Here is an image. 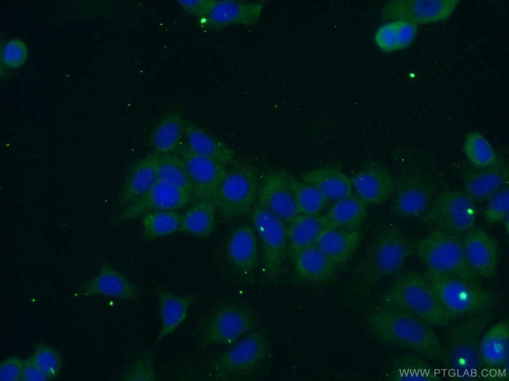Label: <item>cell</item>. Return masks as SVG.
<instances>
[{
	"mask_svg": "<svg viewBox=\"0 0 509 381\" xmlns=\"http://www.w3.org/2000/svg\"><path fill=\"white\" fill-rule=\"evenodd\" d=\"M413 242L395 224L378 226L352 270V289L357 296H368L383 278L398 270L413 253Z\"/></svg>",
	"mask_w": 509,
	"mask_h": 381,
	"instance_id": "1",
	"label": "cell"
},
{
	"mask_svg": "<svg viewBox=\"0 0 509 381\" xmlns=\"http://www.w3.org/2000/svg\"><path fill=\"white\" fill-rule=\"evenodd\" d=\"M367 322L380 340L428 359L441 360L442 345L429 324L403 310L382 304L368 314Z\"/></svg>",
	"mask_w": 509,
	"mask_h": 381,
	"instance_id": "2",
	"label": "cell"
},
{
	"mask_svg": "<svg viewBox=\"0 0 509 381\" xmlns=\"http://www.w3.org/2000/svg\"><path fill=\"white\" fill-rule=\"evenodd\" d=\"M488 310L466 317L453 326L442 345V361L449 376L456 380H474L483 364L479 345L481 334L494 318Z\"/></svg>",
	"mask_w": 509,
	"mask_h": 381,
	"instance_id": "3",
	"label": "cell"
},
{
	"mask_svg": "<svg viewBox=\"0 0 509 381\" xmlns=\"http://www.w3.org/2000/svg\"><path fill=\"white\" fill-rule=\"evenodd\" d=\"M381 302L407 311L430 325L446 326L457 319L441 304L424 274L414 270L398 276L382 295Z\"/></svg>",
	"mask_w": 509,
	"mask_h": 381,
	"instance_id": "4",
	"label": "cell"
},
{
	"mask_svg": "<svg viewBox=\"0 0 509 381\" xmlns=\"http://www.w3.org/2000/svg\"><path fill=\"white\" fill-rule=\"evenodd\" d=\"M444 308L456 319L491 310L501 301L496 292L480 284L427 268L423 273Z\"/></svg>",
	"mask_w": 509,
	"mask_h": 381,
	"instance_id": "5",
	"label": "cell"
},
{
	"mask_svg": "<svg viewBox=\"0 0 509 381\" xmlns=\"http://www.w3.org/2000/svg\"><path fill=\"white\" fill-rule=\"evenodd\" d=\"M413 249L427 268L480 284L481 277L469 264L460 236L434 229L426 237L414 242Z\"/></svg>",
	"mask_w": 509,
	"mask_h": 381,
	"instance_id": "6",
	"label": "cell"
},
{
	"mask_svg": "<svg viewBox=\"0 0 509 381\" xmlns=\"http://www.w3.org/2000/svg\"><path fill=\"white\" fill-rule=\"evenodd\" d=\"M257 321L254 310L246 304H224L198 322L197 333L200 349L213 344H232L253 329Z\"/></svg>",
	"mask_w": 509,
	"mask_h": 381,
	"instance_id": "7",
	"label": "cell"
},
{
	"mask_svg": "<svg viewBox=\"0 0 509 381\" xmlns=\"http://www.w3.org/2000/svg\"><path fill=\"white\" fill-rule=\"evenodd\" d=\"M258 190L256 168L245 161L235 160L212 200L223 218L232 219L249 211Z\"/></svg>",
	"mask_w": 509,
	"mask_h": 381,
	"instance_id": "8",
	"label": "cell"
},
{
	"mask_svg": "<svg viewBox=\"0 0 509 381\" xmlns=\"http://www.w3.org/2000/svg\"><path fill=\"white\" fill-rule=\"evenodd\" d=\"M430 205L421 219L425 226L458 236L475 227L476 205L465 191L446 189Z\"/></svg>",
	"mask_w": 509,
	"mask_h": 381,
	"instance_id": "9",
	"label": "cell"
},
{
	"mask_svg": "<svg viewBox=\"0 0 509 381\" xmlns=\"http://www.w3.org/2000/svg\"><path fill=\"white\" fill-rule=\"evenodd\" d=\"M251 219L260 240L264 274L269 280L274 281L282 271L287 228L279 217L259 205L253 208Z\"/></svg>",
	"mask_w": 509,
	"mask_h": 381,
	"instance_id": "10",
	"label": "cell"
},
{
	"mask_svg": "<svg viewBox=\"0 0 509 381\" xmlns=\"http://www.w3.org/2000/svg\"><path fill=\"white\" fill-rule=\"evenodd\" d=\"M268 349L265 333L262 331L252 332L212 360L216 377L227 380L254 369L264 360Z\"/></svg>",
	"mask_w": 509,
	"mask_h": 381,
	"instance_id": "11",
	"label": "cell"
},
{
	"mask_svg": "<svg viewBox=\"0 0 509 381\" xmlns=\"http://www.w3.org/2000/svg\"><path fill=\"white\" fill-rule=\"evenodd\" d=\"M193 200V196L187 191L158 179L145 192L117 213L111 224L115 226L152 211L175 210Z\"/></svg>",
	"mask_w": 509,
	"mask_h": 381,
	"instance_id": "12",
	"label": "cell"
},
{
	"mask_svg": "<svg viewBox=\"0 0 509 381\" xmlns=\"http://www.w3.org/2000/svg\"><path fill=\"white\" fill-rule=\"evenodd\" d=\"M396 181L392 212L397 216H418L430 206L435 191L427 175L415 170L403 171Z\"/></svg>",
	"mask_w": 509,
	"mask_h": 381,
	"instance_id": "13",
	"label": "cell"
},
{
	"mask_svg": "<svg viewBox=\"0 0 509 381\" xmlns=\"http://www.w3.org/2000/svg\"><path fill=\"white\" fill-rule=\"evenodd\" d=\"M459 0H396L388 2L383 7L382 16L392 20L401 19L418 25L447 19L460 2Z\"/></svg>",
	"mask_w": 509,
	"mask_h": 381,
	"instance_id": "14",
	"label": "cell"
},
{
	"mask_svg": "<svg viewBox=\"0 0 509 381\" xmlns=\"http://www.w3.org/2000/svg\"><path fill=\"white\" fill-rule=\"evenodd\" d=\"M184 161L194 188V201L212 199L226 176L227 166L193 151L187 142H181L178 148Z\"/></svg>",
	"mask_w": 509,
	"mask_h": 381,
	"instance_id": "15",
	"label": "cell"
},
{
	"mask_svg": "<svg viewBox=\"0 0 509 381\" xmlns=\"http://www.w3.org/2000/svg\"><path fill=\"white\" fill-rule=\"evenodd\" d=\"M351 180L357 195L367 204L383 203L395 193V180L386 167L376 161H365Z\"/></svg>",
	"mask_w": 509,
	"mask_h": 381,
	"instance_id": "16",
	"label": "cell"
},
{
	"mask_svg": "<svg viewBox=\"0 0 509 381\" xmlns=\"http://www.w3.org/2000/svg\"><path fill=\"white\" fill-rule=\"evenodd\" d=\"M462 239L465 256L472 269L480 277L495 279L498 251L496 239L479 227L473 228Z\"/></svg>",
	"mask_w": 509,
	"mask_h": 381,
	"instance_id": "17",
	"label": "cell"
},
{
	"mask_svg": "<svg viewBox=\"0 0 509 381\" xmlns=\"http://www.w3.org/2000/svg\"><path fill=\"white\" fill-rule=\"evenodd\" d=\"M265 1L218 0L209 13L200 19L199 24L212 31L232 24L254 25L259 19Z\"/></svg>",
	"mask_w": 509,
	"mask_h": 381,
	"instance_id": "18",
	"label": "cell"
},
{
	"mask_svg": "<svg viewBox=\"0 0 509 381\" xmlns=\"http://www.w3.org/2000/svg\"><path fill=\"white\" fill-rule=\"evenodd\" d=\"M258 205L289 223L300 214L293 195L281 171L266 174L257 192Z\"/></svg>",
	"mask_w": 509,
	"mask_h": 381,
	"instance_id": "19",
	"label": "cell"
},
{
	"mask_svg": "<svg viewBox=\"0 0 509 381\" xmlns=\"http://www.w3.org/2000/svg\"><path fill=\"white\" fill-rule=\"evenodd\" d=\"M473 167L466 169L461 175L465 191L475 201L480 202L488 199L508 185L509 168L504 158L500 157L497 163L489 167Z\"/></svg>",
	"mask_w": 509,
	"mask_h": 381,
	"instance_id": "20",
	"label": "cell"
},
{
	"mask_svg": "<svg viewBox=\"0 0 509 381\" xmlns=\"http://www.w3.org/2000/svg\"><path fill=\"white\" fill-rule=\"evenodd\" d=\"M79 293L86 296L102 295L128 300L136 299L140 295L135 285L103 258L100 259L99 273L84 281Z\"/></svg>",
	"mask_w": 509,
	"mask_h": 381,
	"instance_id": "21",
	"label": "cell"
},
{
	"mask_svg": "<svg viewBox=\"0 0 509 381\" xmlns=\"http://www.w3.org/2000/svg\"><path fill=\"white\" fill-rule=\"evenodd\" d=\"M161 154L155 151L139 160L133 166L117 198V213L145 192L158 179V171Z\"/></svg>",
	"mask_w": 509,
	"mask_h": 381,
	"instance_id": "22",
	"label": "cell"
},
{
	"mask_svg": "<svg viewBox=\"0 0 509 381\" xmlns=\"http://www.w3.org/2000/svg\"><path fill=\"white\" fill-rule=\"evenodd\" d=\"M228 260L236 271L246 278L253 275L257 265L258 252L253 227L243 224L232 233L227 245Z\"/></svg>",
	"mask_w": 509,
	"mask_h": 381,
	"instance_id": "23",
	"label": "cell"
},
{
	"mask_svg": "<svg viewBox=\"0 0 509 381\" xmlns=\"http://www.w3.org/2000/svg\"><path fill=\"white\" fill-rule=\"evenodd\" d=\"M289 224L288 252L293 259L303 250L316 245L325 232L334 228L320 215L299 214Z\"/></svg>",
	"mask_w": 509,
	"mask_h": 381,
	"instance_id": "24",
	"label": "cell"
},
{
	"mask_svg": "<svg viewBox=\"0 0 509 381\" xmlns=\"http://www.w3.org/2000/svg\"><path fill=\"white\" fill-rule=\"evenodd\" d=\"M301 180L317 188L329 200H337L352 193L351 178L335 163L300 174Z\"/></svg>",
	"mask_w": 509,
	"mask_h": 381,
	"instance_id": "25",
	"label": "cell"
},
{
	"mask_svg": "<svg viewBox=\"0 0 509 381\" xmlns=\"http://www.w3.org/2000/svg\"><path fill=\"white\" fill-rule=\"evenodd\" d=\"M480 355L483 366L490 369H508L509 323L503 319L486 330L480 338Z\"/></svg>",
	"mask_w": 509,
	"mask_h": 381,
	"instance_id": "26",
	"label": "cell"
},
{
	"mask_svg": "<svg viewBox=\"0 0 509 381\" xmlns=\"http://www.w3.org/2000/svg\"><path fill=\"white\" fill-rule=\"evenodd\" d=\"M364 235V230L361 228H334L325 232L316 245L337 267L340 266L353 256Z\"/></svg>",
	"mask_w": 509,
	"mask_h": 381,
	"instance_id": "27",
	"label": "cell"
},
{
	"mask_svg": "<svg viewBox=\"0 0 509 381\" xmlns=\"http://www.w3.org/2000/svg\"><path fill=\"white\" fill-rule=\"evenodd\" d=\"M161 327L155 344L166 336L174 332L186 318L189 307L197 300V297L189 295L178 296L164 289L157 290Z\"/></svg>",
	"mask_w": 509,
	"mask_h": 381,
	"instance_id": "28",
	"label": "cell"
},
{
	"mask_svg": "<svg viewBox=\"0 0 509 381\" xmlns=\"http://www.w3.org/2000/svg\"><path fill=\"white\" fill-rule=\"evenodd\" d=\"M293 260L296 277L301 281L320 284L335 277L337 267L317 245L303 250Z\"/></svg>",
	"mask_w": 509,
	"mask_h": 381,
	"instance_id": "29",
	"label": "cell"
},
{
	"mask_svg": "<svg viewBox=\"0 0 509 381\" xmlns=\"http://www.w3.org/2000/svg\"><path fill=\"white\" fill-rule=\"evenodd\" d=\"M187 143L195 152L222 164L231 165L236 160L235 151L226 143L188 120H185Z\"/></svg>",
	"mask_w": 509,
	"mask_h": 381,
	"instance_id": "30",
	"label": "cell"
},
{
	"mask_svg": "<svg viewBox=\"0 0 509 381\" xmlns=\"http://www.w3.org/2000/svg\"><path fill=\"white\" fill-rule=\"evenodd\" d=\"M367 204L352 193L336 200L324 216L334 228L358 229L368 215Z\"/></svg>",
	"mask_w": 509,
	"mask_h": 381,
	"instance_id": "31",
	"label": "cell"
},
{
	"mask_svg": "<svg viewBox=\"0 0 509 381\" xmlns=\"http://www.w3.org/2000/svg\"><path fill=\"white\" fill-rule=\"evenodd\" d=\"M185 120L177 111L170 112L161 119L149 137L155 151L161 154H169L179 148L184 133Z\"/></svg>",
	"mask_w": 509,
	"mask_h": 381,
	"instance_id": "32",
	"label": "cell"
},
{
	"mask_svg": "<svg viewBox=\"0 0 509 381\" xmlns=\"http://www.w3.org/2000/svg\"><path fill=\"white\" fill-rule=\"evenodd\" d=\"M418 31V25L413 23L404 20H392L377 29L374 41L381 50L395 52L410 46L415 40Z\"/></svg>",
	"mask_w": 509,
	"mask_h": 381,
	"instance_id": "33",
	"label": "cell"
},
{
	"mask_svg": "<svg viewBox=\"0 0 509 381\" xmlns=\"http://www.w3.org/2000/svg\"><path fill=\"white\" fill-rule=\"evenodd\" d=\"M422 356L417 353L401 355L393 361L389 380L394 381H437L441 379Z\"/></svg>",
	"mask_w": 509,
	"mask_h": 381,
	"instance_id": "34",
	"label": "cell"
},
{
	"mask_svg": "<svg viewBox=\"0 0 509 381\" xmlns=\"http://www.w3.org/2000/svg\"><path fill=\"white\" fill-rule=\"evenodd\" d=\"M216 206L211 199L194 201L193 205L181 215L180 231L208 238L215 226Z\"/></svg>",
	"mask_w": 509,
	"mask_h": 381,
	"instance_id": "35",
	"label": "cell"
},
{
	"mask_svg": "<svg viewBox=\"0 0 509 381\" xmlns=\"http://www.w3.org/2000/svg\"><path fill=\"white\" fill-rule=\"evenodd\" d=\"M282 173L293 195L300 214L319 215L329 200L315 187L300 181L286 171Z\"/></svg>",
	"mask_w": 509,
	"mask_h": 381,
	"instance_id": "36",
	"label": "cell"
},
{
	"mask_svg": "<svg viewBox=\"0 0 509 381\" xmlns=\"http://www.w3.org/2000/svg\"><path fill=\"white\" fill-rule=\"evenodd\" d=\"M158 175V179L167 181L191 194L194 199L193 185L186 164L180 156L173 153L161 154Z\"/></svg>",
	"mask_w": 509,
	"mask_h": 381,
	"instance_id": "37",
	"label": "cell"
},
{
	"mask_svg": "<svg viewBox=\"0 0 509 381\" xmlns=\"http://www.w3.org/2000/svg\"><path fill=\"white\" fill-rule=\"evenodd\" d=\"M180 215L174 210H160L144 215V236L148 240L172 234L180 230Z\"/></svg>",
	"mask_w": 509,
	"mask_h": 381,
	"instance_id": "38",
	"label": "cell"
},
{
	"mask_svg": "<svg viewBox=\"0 0 509 381\" xmlns=\"http://www.w3.org/2000/svg\"><path fill=\"white\" fill-rule=\"evenodd\" d=\"M463 148L469 161L475 167L492 166L497 163L500 158L488 139L479 132L468 133Z\"/></svg>",
	"mask_w": 509,
	"mask_h": 381,
	"instance_id": "39",
	"label": "cell"
},
{
	"mask_svg": "<svg viewBox=\"0 0 509 381\" xmlns=\"http://www.w3.org/2000/svg\"><path fill=\"white\" fill-rule=\"evenodd\" d=\"M31 357L49 380L56 378L60 373L62 357L54 348L43 343L39 344Z\"/></svg>",
	"mask_w": 509,
	"mask_h": 381,
	"instance_id": "40",
	"label": "cell"
},
{
	"mask_svg": "<svg viewBox=\"0 0 509 381\" xmlns=\"http://www.w3.org/2000/svg\"><path fill=\"white\" fill-rule=\"evenodd\" d=\"M154 354L148 351L138 357L123 372L124 381H156L157 376L154 369Z\"/></svg>",
	"mask_w": 509,
	"mask_h": 381,
	"instance_id": "41",
	"label": "cell"
},
{
	"mask_svg": "<svg viewBox=\"0 0 509 381\" xmlns=\"http://www.w3.org/2000/svg\"><path fill=\"white\" fill-rule=\"evenodd\" d=\"M509 211V189L507 185L488 198L484 216L489 223L494 224L505 219Z\"/></svg>",
	"mask_w": 509,
	"mask_h": 381,
	"instance_id": "42",
	"label": "cell"
},
{
	"mask_svg": "<svg viewBox=\"0 0 509 381\" xmlns=\"http://www.w3.org/2000/svg\"><path fill=\"white\" fill-rule=\"evenodd\" d=\"M28 55V49L25 43L20 39L14 38L5 44L1 58L6 66L14 69L25 63Z\"/></svg>",
	"mask_w": 509,
	"mask_h": 381,
	"instance_id": "43",
	"label": "cell"
},
{
	"mask_svg": "<svg viewBox=\"0 0 509 381\" xmlns=\"http://www.w3.org/2000/svg\"><path fill=\"white\" fill-rule=\"evenodd\" d=\"M24 361L14 355L5 359L0 366V381H22Z\"/></svg>",
	"mask_w": 509,
	"mask_h": 381,
	"instance_id": "44",
	"label": "cell"
},
{
	"mask_svg": "<svg viewBox=\"0 0 509 381\" xmlns=\"http://www.w3.org/2000/svg\"><path fill=\"white\" fill-rule=\"evenodd\" d=\"M218 0H196L177 1L188 14L197 16L200 19L205 17L211 11Z\"/></svg>",
	"mask_w": 509,
	"mask_h": 381,
	"instance_id": "45",
	"label": "cell"
},
{
	"mask_svg": "<svg viewBox=\"0 0 509 381\" xmlns=\"http://www.w3.org/2000/svg\"><path fill=\"white\" fill-rule=\"evenodd\" d=\"M47 380H49V379L36 365L31 356L24 361L22 381H45Z\"/></svg>",
	"mask_w": 509,
	"mask_h": 381,
	"instance_id": "46",
	"label": "cell"
}]
</instances>
